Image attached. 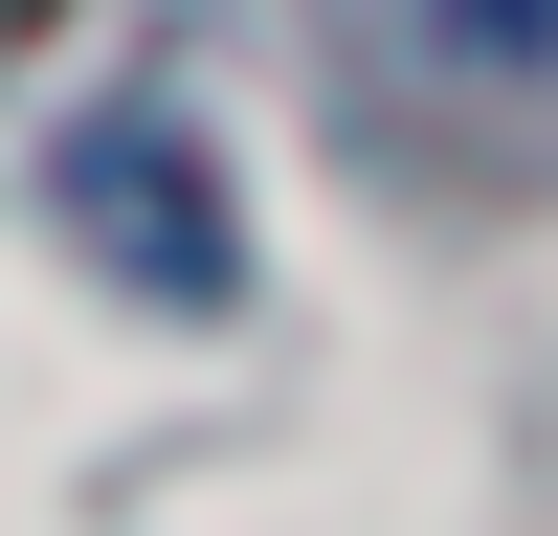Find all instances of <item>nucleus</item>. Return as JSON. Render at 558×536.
<instances>
[{"mask_svg":"<svg viewBox=\"0 0 558 536\" xmlns=\"http://www.w3.org/2000/svg\"><path fill=\"white\" fill-rule=\"evenodd\" d=\"M447 23H470V45H558V0H447Z\"/></svg>","mask_w":558,"mask_h":536,"instance_id":"2","label":"nucleus"},{"mask_svg":"<svg viewBox=\"0 0 558 536\" xmlns=\"http://www.w3.org/2000/svg\"><path fill=\"white\" fill-rule=\"evenodd\" d=\"M68 223H112V268L157 313H223V202H202L179 134H89V157H68Z\"/></svg>","mask_w":558,"mask_h":536,"instance_id":"1","label":"nucleus"}]
</instances>
